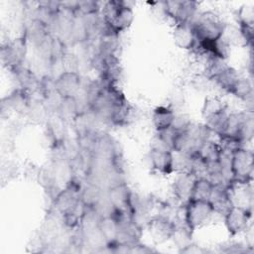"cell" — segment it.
<instances>
[{"label": "cell", "mask_w": 254, "mask_h": 254, "mask_svg": "<svg viewBox=\"0 0 254 254\" xmlns=\"http://www.w3.org/2000/svg\"><path fill=\"white\" fill-rule=\"evenodd\" d=\"M232 181L252 182L254 171V155L252 150L239 147L231 153Z\"/></svg>", "instance_id": "277c9868"}, {"label": "cell", "mask_w": 254, "mask_h": 254, "mask_svg": "<svg viewBox=\"0 0 254 254\" xmlns=\"http://www.w3.org/2000/svg\"><path fill=\"white\" fill-rule=\"evenodd\" d=\"M220 251L225 253H252L253 248L248 244L243 245L241 243H230L224 245Z\"/></svg>", "instance_id": "83f0119b"}, {"label": "cell", "mask_w": 254, "mask_h": 254, "mask_svg": "<svg viewBox=\"0 0 254 254\" xmlns=\"http://www.w3.org/2000/svg\"><path fill=\"white\" fill-rule=\"evenodd\" d=\"M209 201L212 204L215 213L224 215L225 212L232 206L227 185H214Z\"/></svg>", "instance_id": "e0dca14e"}, {"label": "cell", "mask_w": 254, "mask_h": 254, "mask_svg": "<svg viewBox=\"0 0 254 254\" xmlns=\"http://www.w3.org/2000/svg\"><path fill=\"white\" fill-rule=\"evenodd\" d=\"M229 93L245 102H251L253 97L252 83L247 77L240 75V77L230 89Z\"/></svg>", "instance_id": "603a6c76"}, {"label": "cell", "mask_w": 254, "mask_h": 254, "mask_svg": "<svg viewBox=\"0 0 254 254\" xmlns=\"http://www.w3.org/2000/svg\"><path fill=\"white\" fill-rule=\"evenodd\" d=\"M214 185L207 178H197L194 182L190 199L209 200Z\"/></svg>", "instance_id": "7402d4cb"}, {"label": "cell", "mask_w": 254, "mask_h": 254, "mask_svg": "<svg viewBox=\"0 0 254 254\" xmlns=\"http://www.w3.org/2000/svg\"><path fill=\"white\" fill-rule=\"evenodd\" d=\"M106 193L111 205L116 210L117 214L123 213L132 216L133 192L126 183L121 182L112 186L106 190Z\"/></svg>", "instance_id": "9c48e42d"}, {"label": "cell", "mask_w": 254, "mask_h": 254, "mask_svg": "<svg viewBox=\"0 0 254 254\" xmlns=\"http://www.w3.org/2000/svg\"><path fill=\"white\" fill-rule=\"evenodd\" d=\"M148 159L152 170L160 175L168 176L175 172L173 151L151 147L148 154Z\"/></svg>", "instance_id": "7c38bea8"}, {"label": "cell", "mask_w": 254, "mask_h": 254, "mask_svg": "<svg viewBox=\"0 0 254 254\" xmlns=\"http://www.w3.org/2000/svg\"><path fill=\"white\" fill-rule=\"evenodd\" d=\"M15 74V78L19 83V87L27 92L42 91V80H39L32 70L23 66H20L12 70Z\"/></svg>", "instance_id": "2e32d148"}, {"label": "cell", "mask_w": 254, "mask_h": 254, "mask_svg": "<svg viewBox=\"0 0 254 254\" xmlns=\"http://www.w3.org/2000/svg\"><path fill=\"white\" fill-rule=\"evenodd\" d=\"M175 118L176 113L172 107L165 105L156 107L152 113V123L156 132L172 127Z\"/></svg>", "instance_id": "ac0fdd59"}, {"label": "cell", "mask_w": 254, "mask_h": 254, "mask_svg": "<svg viewBox=\"0 0 254 254\" xmlns=\"http://www.w3.org/2000/svg\"><path fill=\"white\" fill-rule=\"evenodd\" d=\"M221 151L220 145L209 139L202 144L197 152V155L205 162H212L219 159Z\"/></svg>", "instance_id": "cb8c5ba5"}, {"label": "cell", "mask_w": 254, "mask_h": 254, "mask_svg": "<svg viewBox=\"0 0 254 254\" xmlns=\"http://www.w3.org/2000/svg\"><path fill=\"white\" fill-rule=\"evenodd\" d=\"M27 43L28 40L25 35L19 37L11 42H8L1 49L2 63L14 70L20 66H23L25 58L27 55Z\"/></svg>", "instance_id": "52a82bcc"}, {"label": "cell", "mask_w": 254, "mask_h": 254, "mask_svg": "<svg viewBox=\"0 0 254 254\" xmlns=\"http://www.w3.org/2000/svg\"><path fill=\"white\" fill-rule=\"evenodd\" d=\"M162 4L165 15L173 19L176 24H190L197 14V3L194 1L171 0L164 1Z\"/></svg>", "instance_id": "8992f818"}, {"label": "cell", "mask_w": 254, "mask_h": 254, "mask_svg": "<svg viewBox=\"0 0 254 254\" xmlns=\"http://www.w3.org/2000/svg\"><path fill=\"white\" fill-rule=\"evenodd\" d=\"M81 189L80 184L70 179L66 186L56 194L54 205L62 216L72 211L79 205L81 202Z\"/></svg>", "instance_id": "5b68a950"}, {"label": "cell", "mask_w": 254, "mask_h": 254, "mask_svg": "<svg viewBox=\"0 0 254 254\" xmlns=\"http://www.w3.org/2000/svg\"><path fill=\"white\" fill-rule=\"evenodd\" d=\"M237 18L239 25L253 26L254 24V9L251 5H243L237 12Z\"/></svg>", "instance_id": "484cf974"}, {"label": "cell", "mask_w": 254, "mask_h": 254, "mask_svg": "<svg viewBox=\"0 0 254 254\" xmlns=\"http://www.w3.org/2000/svg\"><path fill=\"white\" fill-rule=\"evenodd\" d=\"M191 234H192V232L187 227V225H185V226L177 225L171 240H173L174 244H176L180 250V249L184 248L185 246H187L188 244H190V242H192Z\"/></svg>", "instance_id": "d4e9b609"}, {"label": "cell", "mask_w": 254, "mask_h": 254, "mask_svg": "<svg viewBox=\"0 0 254 254\" xmlns=\"http://www.w3.org/2000/svg\"><path fill=\"white\" fill-rule=\"evenodd\" d=\"M239 77L240 74L238 73V71L232 66L227 65L224 69H222L219 73L213 76L210 80H213L219 87L229 92Z\"/></svg>", "instance_id": "44dd1931"}, {"label": "cell", "mask_w": 254, "mask_h": 254, "mask_svg": "<svg viewBox=\"0 0 254 254\" xmlns=\"http://www.w3.org/2000/svg\"><path fill=\"white\" fill-rule=\"evenodd\" d=\"M225 111H227L226 102L221 97L216 95L206 97L201 108V114L204 120Z\"/></svg>", "instance_id": "ffe728a7"}, {"label": "cell", "mask_w": 254, "mask_h": 254, "mask_svg": "<svg viewBox=\"0 0 254 254\" xmlns=\"http://www.w3.org/2000/svg\"><path fill=\"white\" fill-rule=\"evenodd\" d=\"M98 229L107 245L116 242L119 233V222L116 215L101 217L98 222Z\"/></svg>", "instance_id": "d6986e66"}, {"label": "cell", "mask_w": 254, "mask_h": 254, "mask_svg": "<svg viewBox=\"0 0 254 254\" xmlns=\"http://www.w3.org/2000/svg\"><path fill=\"white\" fill-rule=\"evenodd\" d=\"M101 8L99 6V3L96 1H77L76 12L81 15L98 14Z\"/></svg>", "instance_id": "4316f807"}, {"label": "cell", "mask_w": 254, "mask_h": 254, "mask_svg": "<svg viewBox=\"0 0 254 254\" xmlns=\"http://www.w3.org/2000/svg\"><path fill=\"white\" fill-rule=\"evenodd\" d=\"M173 41L179 49L185 51L193 50L197 44L194 32L189 23L175 24Z\"/></svg>", "instance_id": "5bb4252c"}, {"label": "cell", "mask_w": 254, "mask_h": 254, "mask_svg": "<svg viewBox=\"0 0 254 254\" xmlns=\"http://www.w3.org/2000/svg\"><path fill=\"white\" fill-rule=\"evenodd\" d=\"M183 206L185 225L191 232L208 224L215 214L209 200L189 199Z\"/></svg>", "instance_id": "3957f363"}, {"label": "cell", "mask_w": 254, "mask_h": 254, "mask_svg": "<svg viewBox=\"0 0 254 254\" xmlns=\"http://www.w3.org/2000/svg\"><path fill=\"white\" fill-rule=\"evenodd\" d=\"M195 180V176L191 173L177 172L172 184V190L175 197L183 203H186L190 198Z\"/></svg>", "instance_id": "4fadbf2b"}, {"label": "cell", "mask_w": 254, "mask_h": 254, "mask_svg": "<svg viewBox=\"0 0 254 254\" xmlns=\"http://www.w3.org/2000/svg\"><path fill=\"white\" fill-rule=\"evenodd\" d=\"M179 252L184 253V254H203V253L208 252V250L202 246H199V245L194 244L193 242H190L184 248L180 249Z\"/></svg>", "instance_id": "f1b7e54d"}, {"label": "cell", "mask_w": 254, "mask_h": 254, "mask_svg": "<svg viewBox=\"0 0 254 254\" xmlns=\"http://www.w3.org/2000/svg\"><path fill=\"white\" fill-rule=\"evenodd\" d=\"M2 101V105H6L7 110L12 109L17 113L28 114L30 105H31V97L30 93L22 88H18L10 93L7 97H5Z\"/></svg>", "instance_id": "9a60e30c"}, {"label": "cell", "mask_w": 254, "mask_h": 254, "mask_svg": "<svg viewBox=\"0 0 254 254\" xmlns=\"http://www.w3.org/2000/svg\"><path fill=\"white\" fill-rule=\"evenodd\" d=\"M197 44H206L222 38L225 23L212 11H203L195 15L190 23Z\"/></svg>", "instance_id": "7a4b0ae2"}, {"label": "cell", "mask_w": 254, "mask_h": 254, "mask_svg": "<svg viewBox=\"0 0 254 254\" xmlns=\"http://www.w3.org/2000/svg\"><path fill=\"white\" fill-rule=\"evenodd\" d=\"M224 225L230 235H238L245 232L252 224V209L238 205H232L223 215Z\"/></svg>", "instance_id": "ba28073f"}, {"label": "cell", "mask_w": 254, "mask_h": 254, "mask_svg": "<svg viewBox=\"0 0 254 254\" xmlns=\"http://www.w3.org/2000/svg\"><path fill=\"white\" fill-rule=\"evenodd\" d=\"M82 82V77L76 70H64L55 78V87L64 98L75 97Z\"/></svg>", "instance_id": "8fae6325"}, {"label": "cell", "mask_w": 254, "mask_h": 254, "mask_svg": "<svg viewBox=\"0 0 254 254\" xmlns=\"http://www.w3.org/2000/svg\"><path fill=\"white\" fill-rule=\"evenodd\" d=\"M145 227L155 243H164L171 240L177 224L170 217L158 214L150 217Z\"/></svg>", "instance_id": "30bf717a"}, {"label": "cell", "mask_w": 254, "mask_h": 254, "mask_svg": "<svg viewBox=\"0 0 254 254\" xmlns=\"http://www.w3.org/2000/svg\"><path fill=\"white\" fill-rule=\"evenodd\" d=\"M101 10L106 31L114 35L127 30L135 18L132 7L124 1L105 2Z\"/></svg>", "instance_id": "6da1fadb"}]
</instances>
